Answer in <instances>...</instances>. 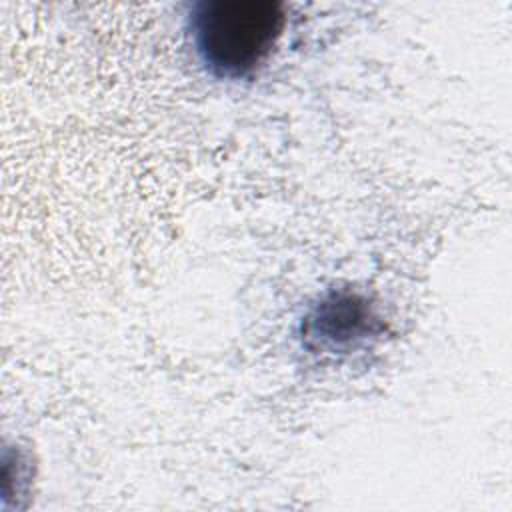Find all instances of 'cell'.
<instances>
[{"label": "cell", "mask_w": 512, "mask_h": 512, "mask_svg": "<svg viewBox=\"0 0 512 512\" xmlns=\"http://www.w3.org/2000/svg\"><path fill=\"white\" fill-rule=\"evenodd\" d=\"M284 26V4L272 0H200L188 16L196 56L212 76L226 80L256 72Z\"/></svg>", "instance_id": "1"}, {"label": "cell", "mask_w": 512, "mask_h": 512, "mask_svg": "<svg viewBox=\"0 0 512 512\" xmlns=\"http://www.w3.org/2000/svg\"><path fill=\"white\" fill-rule=\"evenodd\" d=\"M376 326L378 318L364 298L348 292H332L304 318L302 338L314 350L344 352L374 336Z\"/></svg>", "instance_id": "2"}]
</instances>
